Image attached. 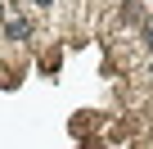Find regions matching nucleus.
Segmentation results:
<instances>
[{
	"label": "nucleus",
	"instance_id": "f03ea898",
	"mask_svg": "<svg viewBox=\"0 0 153 149\" xmlns=\"http://www.w3.org/2000/svg\"><path fill=\"white\" fill-rule=\"evenodd\" d=\"M32 5H54V0H32Z\"/></svg>",
	"mask_w": 153,
	"mask_h": 149
},
{
	"label": "nucleus",
	"instance_id": "f257e3e1",
	"mask_svg": "<svg viewBox=\"0 0 153 149\" xmlns=\"http://www.w3.org/2000/svg\"><path fill=\"white\" fill-rule=\"evenodd\" d=\"M144 50H153V23L144 27Z\"/></svg>",
	"mask_w": 153,
	"mask_h": 149
}]
</instances>
